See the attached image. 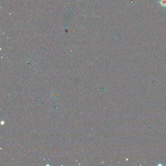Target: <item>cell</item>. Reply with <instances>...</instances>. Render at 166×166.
<instances>
[{"label":"cell","instance_id":"6da1fadb","mask_svg":"<svg viewBox=\"0 0 166 166\" xmlns=\"http://www.w3.org/2000/svg\"><path fill=\"white\" fill-rule=\"evenodd\" d=\"M159 3L163 7H166V0H160Z\"/></svg>","mask_w":166,"mask_h":166}]
</instances>
